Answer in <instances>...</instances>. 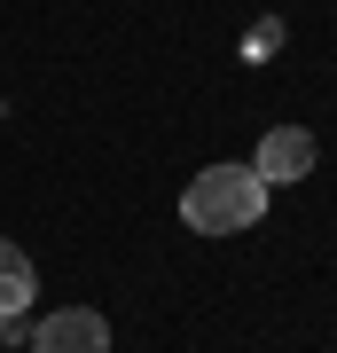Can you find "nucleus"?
I'll use <instances>...</instances> for the list:
<instances>
[{
	"instance_id": "obj_3",
	"label": "nucleus",
	"mask_w": 337,
	"mask_h": 353,
	"mask_svg": "<svg viewBox=\"0 0 337 353\" xmlns=\"http://www.w3.org/2000/svg\"><path fill=\"white\" fill-rule=\"evenodd\" d=\"M251 173H259L267 189L306 181V173H314V134H306V126H275V134L259 141V157H251Z\"/></svg>"
},
{
	"instance_id": "obj_5",
	"label": "nucleus",
	"mask_w": 337,
	"mask_h": 353,
	"mask_svg": "<svg viewBox=\"0 0 337 353\" xmlns=\"http://www.w3.org/2000/svg\"><path fill=\"white\" fill-rule=\"evenodd\" d=\"M275 39H283V24H259V32L243 39V55H251V63H267V48H275Z\"/></svg>"
},
{
	"instance_id": "obj_1",
	"label": "nucleus",
	"mask_w": 337,
	"mask_h": 353,
	"mask_svg": "<svg viewBox=\"0 0 337 353\" xmlns=\"http://www.w3.org/2000/svg\"><path fill=\"white\" fill-rule=\"evenodd\" d=\"M267 196L275 189H267L251 165H204V173L181 189V220L196 228V236H243V228H259Z\"/></svg>"
},
{
	"instance_id": "obj_2",
	"label": "nucleus",
	"mask_w": 337,
	"mask_h": 353,
	"mask_svg": "<svg viewBox=\"0 0 337 353\" xmlns=\"http://www.w3.org/2000/svg\"><path fill=\"white\" fill-rule=\"evenodd\" d=\"M32 353H110V322L94 306H63L32 330Z\"/></svg>"
},
{
	"instance_id": "obj_4",
	"label": "nucleus",
	"mask_w": 337,
	"mask_h": 353,
	"mask_svg": "<svg viewBox=\"0 0 337 353\" xmlns=\"http://www.w3.org/2000/svg\"><path fill=\"white\" fill-rule=\"evenodd\" d=\"M32 290H39V267L24 259V243H8V236H0V314H24V306H32Z\"/></svg>"
}]
</instances>
